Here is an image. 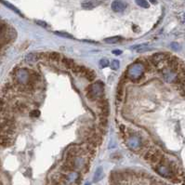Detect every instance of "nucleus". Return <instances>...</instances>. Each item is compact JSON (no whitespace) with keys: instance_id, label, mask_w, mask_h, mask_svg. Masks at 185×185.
Here are the masks:
<instances>
[{"instance_id":"f257e3e1","label":"nucleus","mask_w":185,"mask_h":185,"mask_svg":"<svg viewBox=\"0 0 185 185\" xmlns=\"http://www.w3.org/2000/svg\"><path fill=\"white\" fill-rule=\"evenodd\" d=\"M104 95V86L102 82H96L89 86L87 89V98L91 102H95Z\"/></svg>"},{"instance_id":"f03ea898","label":"nucleus","mask_w":185,"mask_h":185,"mask_svg":"<svg viewBox=\"0 0 185 185\" xmlns=\"http://www.w3.org/2000/svg\"><path fill=\"white\" fill-rule=\"evenodd\" d=\"M143 72L144 66L142 63L136 61V63H134L130 66H128V68L127 69V77L131 80H138L142 76Z\"/></svg>"},{"instance_id":"7ed1b4c3","label":"nucleus","mask_w":185,"mask_h":185,"mask_svg":"<svg viewBox=\"0 0 185 185\" xmlns=\"http://www.w3.org/2000/svg\"><path fill=\"white\" fill-rule=\"evenodd\" d=\"M144 158H145L146 161L151 163L153 166H156L160 162V160L163 158V154L158 149L151 148V149L146 151V153L144 154Z\"/></svg>"},{"instance_id":"20e7f679","label":"nucleus","mask_w":185,"mask_h":185,"mask_svg":"<svg viewBox=\"0 0 185 185\" xmlns=\"http://www.w3.org/2000/svg\"><path fill=\"white\" fill-rule=\"evenodd\" d=\"M170 58L169 53H155L150 58V63L153 66H158L162 63H166Z\"/></svg>"},{"instance_id":"39448f33","label":"nucleus","mask_w":185,"mask_h":185,"mask_svg":"<svg viewBox=\"0 0 185 185\" xmlns=\"http://www.w3.org/2000/svg\"><path fill=\"white\" fill-rule=\"evenodd\" d=\"M111 8L115 12H122L124 11L127 8V3L123 0H115L113 1L112 5H111Z\"/></svg>"},{"instance_id":"423d86ee","label":"nucleus","mask_w":185,"mask_h":185,"mask_svg":"<svg viewBox=\"0 0 185 185\" xmlns=\"http://www.w3.org/2000/svg\"><path fill=\"white\" fill-rule=\"evenodd\" d=\"M13 108H14V110L16 111V112H18V113H23V112H25V111L27 110L28 104L25 103L23 101L18 100V101H16V102L14 103Z\"/></svg>"},{"instance_id":"0eeeda50","label":"nucleus","mask_w":185,"mask_h":185,"mask_svg":"<svg viewBox=\"0 0 185 185\" xmlns=\"http://www.w3.org/2000/svg\"><path fill=\"white\" fill-rule=\"evenodd\" d=\"M81 76H83L86 79L89 80V82H92L95 78H96V75H95V73L94 71L89 69V68H85L84 72Z\"/></svg>"},{"instance_id":"6e6552de","label":"nucleus","mask_w":185,"mask_h":185,"mask_svg":"<svg viewBox=\"0 0 185 185\" xmlns=\"http://www.w3.org/2000/svg\"><path fill=\"white\" fill-rule=\"evenodd\" d=\"M46 58L48 59V60L53 61V63H59V61H61V60H63V57H61V55L58 52L47 53Z\"/></svg>"},{"instance_id":"1a4fd4ad","label":"nucleus","mask_w":185,"mask_h":185,"mask_svg":"<svg viewBox=\"0 0 185 185\" xmlns=\"http://www.w3.org/2000/svg\"><path fill=\"white\" fill-rule=\"evenodd\" d=\"M104 176V172H103V168L102 167H99L96 171H95V173H94V177H93V180L94 182H98V181H100Z\"/></svg>"},{"instance_id":"9d476101","label":"nucleus","mask_w":185,"mask_h":185,"mask_svg":"<svg viewBox=\"0 0 185 185\" xmlns=\"http://www.w3.org/2000/svg\"><path fill=\"white\" fill-rule=\"evenodd\" d=\"M39 59V55L36 54V53H29L25 56L24 58V60H25V63H36V61L38 60Z\"/></svg>"},{"instance_id":"9b49d317","label":"nucleus","mask_w":185,"mask_h":185,"mask_svg":"<svg viewBox=\"0 0 185 185\" xmlns=\"http://www.w3.org/2000/svg\"><path fill=\"white\" fill-rule=\"evenodd\" d=\"M61 63H63V66L67 69H73V67L75 66L76 63L73 61L72 59H67V58H63V60H61Z\"/></svg>"},{"instance_id":"f8f14e48","label":"nucleus","mask_w":185,"mask_h":185,"mask_svg":"<svg viewBox=\"0 0 185 185\" xmlns=\"http://www.w3.org/2000/svg\"><path fill=\"white\" fill-rule=\"evenodd\" d=\"M122 40V37L121 36H111V37H107L104 39V42L107 43V44H116V43H119L120 41Z\"/></svg>"},{"instance_id":"ddd939ff","label":"nucleus","mask_w":185,"mask_h":185,"mask_svg":"<svg viewBox=\"0 0 185 185\" xmlns=\"http://www.w3.org/2000/svg\"><path fill=\"white\" fill-rule=\"evenodd\" d=\"M0 2H1L2 4H4L6 7H8V8H10L11 10H13L14 12H16V13H18V14H20V15H21V11L16 8V7H14L13 5L12 4H10V3H8V2H7V1H5V0H0Z\"/></svg>"},{"instance_id":"4468645a","label":"nucleus","mask_w":185,"mask_h":185,"mask_svg":"<svg viewBox=\"0 0 185 185\" xmlns=\"http://www.w3.org/2000/svg\"><path fill=\"white\" fill-rule=\"evenodd\" d=\"M85 68H86V67H84V66H82V65L76 64L75 66L73 67L72 71H73V73H76V75H82L83 72H84V70H85Z\"/></svg>"},{"instance_id":"2eb2a0df","label":"nucleus","mask_w":185,"mask_h":185,"mask_svg":"<svg viewBox=\"0 0 185 185\" xmlns=\"http://www.w3.org/2000/svg\"><path fill=\"white\" fill-rule=\"evenodd\" d=\"M54 34L58 36H60V37H63V38H70V39H73V36L66 32H60V31H56L54 32Z\"/></svg>"},{"instance_id":"dca6fc26","label":"nucleus","mask_w":185,"mask_h":185,"mask_svg":"<svg viewBox=\"0 0 185 185\" xmlns=\"http://www.w3.org/2000/svg\"><path fill=\"white\" fill-rule=\"evenodd\" d=\"M136 3H137L140 7L144 8H148L150 7V4L148 3L146 0H136Z\"/></svg>"},{"instance_id":"f3484780","label":"nucleus","mask_w":185,"mask_h":185,"mask_svg":"<svg viewBox=\"0 0 185 185\" xmlns=\"http://www.w3.org/2000/svg\"><path fill=\"white\" fill-rule=\"evenodd\" d=\"M117 100L118 101H122V98H123V85H119L118 87V90H117Z\"/></svg>"},{"instance_id":"a211bd4d","label":"nucleus","mask_w":185,"mask_h":185,"mask_svg":"<svg viewBox=\"0 0 185 185\" xmlns=\"http://www.w3.org/2000/svg\"><path fill=\"white\" fill-rule=\"evenodd\" d=\"M111 66H112L113 70H118L119 66H120V63H119V61L117 60H114L112 61V63H111Z\"/></svg>"},{"instance_id":"6ab92c4d","label":"nucleus","mask_w":185,"mask_h":185,"mask_svg":"<svg viewBox=\"0 0 185 185\" xmlns=\"http://www.w3.org/2000/svg\"><path fill=\"white\" fill-rule=\"evenodd\" d=\"M100 65L102 68H105V67L109 66V60L107 59H102L100 61Z\"/></svg>"},{"instance_id":"aec40b11","label":"nucleus","mask_w":185,"mask_h":185,"mask_svg":"<svg viewBox=\"0 0 185 185\" xmlns=\"http://www.w3.org/2000/svg\"><path fill=\"white\" fill-rule=\"evenodd\" d=\"M40 115V112L38 110H33L30 112V116L31 117H38Z\"/></svg>"},{"instance_id":"412c9836","label":"nucleus","mask_w":185,"mask_h":185,"mask_svg":"<svg viewBox=\"0 0 185 185\" xmlns=\"http://www.w3.org/2000/svg\"><path fill=\"white\" fill-rule=\"evenodd\" d=\"M82 7L84 8H87V9H89V8H92L94 6L91 4V3H89V2H88V3H84V4H82Z\"/></svg>"},{"instance_id":"4be33fe9","label":"nucleus","mask_w":185,"mask_h":185,"mask_svg":"<svg viewBox=\"0 0 185 185\" xmlns=\"http://www.w3.org/2000/svg\"><path fill=\"white\" fill-rule=\"evenodd\" d=\"M149 47H140V48H138L137 49V51L138 52H140V53H143V52H145V51H148V50H149Z\"/></svg>"},{"instance_id":"5701e85b","label":"nucleus","mask_w":185,"mask_h":185,"mask_svg":"<svg viewBox=\"0 0 185 185\" xmlns=\"http://www.w3.org/2000/svg\"><path fill=\"white\" fill-rule=\"evenodd\" d=\"M35 22L38 24V25H41V26H43V27H47V23L45 22V21H35Z\"/></svg>"},{"instance_id":"b1692460","label":"nucleus","mask_w":185,"mask_h":185,"mask_svg":"<svg viewBox=\"0 0 185 185\" xmlns=\"http://www.w3.org/2000/svg\"><path fill=\"white\" fill-rule=\"evenodd\" d=\"M113 53L115 54V55H120V54H122V51H121V50H118V49H116V50H113Z\"/></svg>"},{"instance_id":"393cba45","label":"nucleus","mask_w":185,"mask_h":185,"mask_svg":"<svg viewBox=\"0 0 185 185\" xmlns=\"http://www.w3.org/2000/svg\"><path fill=\"white\" fill-rule=\"evenodd\" d=\"M150 1H151V2H152L153 4H155V3H156V1H155V0H150Z\"/></svg>"},{"instance_id":"a878e982","label":"nucleus","mask_w":185,"mask_h":185,"mask_svg":"<svg viewBox=\"0 0 185 185\" xmlns=\"http://www.w3.org/2000/svg\"><path fill=\"white\" fill-rule=\"evenodd\" d=\"M85 185H90V183H89V182H87V183H86Z\"/></svg>"}]
</instances>
